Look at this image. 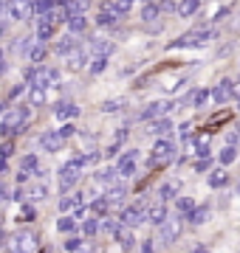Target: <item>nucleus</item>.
<instances>
[{
    "label": "nucleus",
    "instance_id": "41",
    "mask_svg": "<svg viewBox=\"0 0 240 253\" xmlns=\"http://www.w3.org/2000/svg\"><path fill=\"white\" fill-rule=\"evenodd\" d=\"M91 211H96V214H105V211H108V197H105V200H96V203H91Z\"/></svg>",
    "mask_w": 240,
    "mask_h": 253
},
{
    "label": "nucleus",
    "instance_id": "46",
    "mask_svg": "<svg viewBox=\"0 0 240 253\" xmlns=\"http://www.w3.org/2000/svg\"><path fill=\"white\" fill-rule=\"evenodd\" d=\"M6 172H9V163H6V158H3V155H0V177H3Z\"/></svg>",
    "mask_w": 240,
    "mask_h": 253
},
{
    "label": "nucleus",
    "instance_id": "14",
    "mask_svg": "<svg viewBox=\"0 0 240 253\" xmlns=\"http://www.w3.org/2000/svg\"><path fill=\"white\" fill-rule=\"evenodd\" d=\"M28 104L31 107H43L46 104V87L43 84H31L28 87Z\"/></svg>",
    "mask_w": 240,
    "mask_h": 253
},
{
    "label": "nucleus",
    "instance_id": "5",
    "mask_svg": "<svg viewBox=\"0 0 240 253\" xmlns=\"http://www.w3.org/2000/svg\"><path fill=\"white\" fill-rule=\"evenodd\" d=\"M88 68V51L85 48H71L68 51V71H74V73H79V71H85Z\"/></svg>",
    "mask_w": 240,
    "mask_h": 253
},
{
    "label": "nucleus",
    "instance_id": "31",
    "mask_svg": "<svg viewBox=\"0 0 240 253\" xmlns=\"http://www.w3.org/2000/svg\"><path fill=\"white\" fill-rule=\"evenodd\" d=\"M209 186H212V189H221V186H226V172H223V169H215V172L209 174Z\"/></svg>",
    "mask_w": 240,
    "mask_h": 253
},
{
    "label": "nucleus",
    "instance_id": "49",
    "mask_svg": "<svg viewBox=\"0 0 240 253\" xmlns=\"http://www.w3.org/2000/svg\"><path fill=\"white\" fill-rule=\"evenodd\" d=\"M189 126H192V124H181V126H178V132H181V135H189Z\"/></svg>",
    "mask_w": 240,
    "mask_h": 253
},
{
    "label": "nucleus",
    "instance_id": "38",
    "mask_svg": "<svg viewBox=\"0 0 240 253\" xmlns=\"http://www.w3.org/2000/svg\"><path fill=\"white\" fill-rule=\"evenodd\" d=\"M48 197V186L46 183H37L34 189H31V200H46Z\"/></svg>",
    "mask_w": 240,
    "mask_h": 253
},
{
    "label": "nucleus",
    "instance_id": "3",
    "mask_svg": "<svg viewBox=\"0 0 240 253\" xmlns=\"http://www.w3.org/2000/svg\"><path fill=\"white\" fill-rule=\"evenodd\" d=\"M119 219L124 222V225H130V228H139V225L147 222V211H144L141 206H127L124 211H121Z\"/></svg>",
    "mask_w": 240,
    "mask_h": 253
},
{
    "label": "nucleus",
    "instance_id": "51",
    "mask_svg": "<svg viewBox=\"0 0 240 253\" xmlns=\"http://www.w3.org/2000/svg\"><path fill=\"white\" fill-rule=\"evenodd\" d=\"M238 191H240V186H238Z\"/></svg>",
    "mask_w": 240,
    "mask_h": 253
},
{
    "label": "nucleus",
    "instance_id": "2",
    "mask_svg": "<svg viewBox=\"0 0 240 253\" xmlns=\"http://www.w3.org/2000/svg\"><path fill=\"white\" fill-rule=\"evenodd\" d=\"M136 161H139V149H130V152L121 155L119 163H116L119 177H133V174H136Z\"/></svg>",
    "mask_w": 240,
    "mask_h": 253
},
{
    "label": "nucleus",
    "instance_id": "29",
    "mask_svg": "<svg viewBox=\"0 0 240 253\" xmlns=\"http://www.w3.org/2000/svg\"><path fill=\"white\" fill-rule=\"evenodd\" d=\"M209 219V208L203 206V208H192V214H189V222L192 225H201V222H206Z\"/></svg>",
    "mask_w": 240,
    "mask_h": 253
},
{
    "label": "nucleus",
    "instance_id": "22",
    "mask_svg": "<svg viewBox=\"0 0 240 253\" xmlns=\"http://www.w3.org/2000/svg\"><path fill=\"white\" fill-rule=\"evenodd\" d=\"M46 54H48V51H46V42H37V45L28 48V59H31L34 65L43 62V59H46Z\"/></svg>",
    "mask_w": 240,
    "mask_h": 253
},
{
    "label": "nucleus",
    "instance_id": "43",
    "mask_svg": "<svg viewBox=\"0 0 240 253\" xmlns=\"http://www.w3.org/2000/svg\"><path fill=\"white\" fill-rule=\"evenodd\" d=\"M65 251H82V239H65Z\"/></svg>",
    "mask_w": 240,
    "mask_h": 253
},
{
    "label": "nucleus",
    "instance_id": "15",
    "mask_svg": "<svg viewBox=\"0 0 240 253\" xmlns=\"http://www.w3.org/2000/svg\"><path fill=\"white\" fill-rule=\"evenodd\" d=\"M54 113H57V118H62L65 121V118H76L79 116V107H76L74 101H62V104H57Z\"/></svg>",
    "mask_w": 240,
    "mask_h": 253
},
{
    "label": "nucleus",
    "instance_id": "16",
    "mask_svg": "<svg viewBox=\"0 0 240 253\" xmlns=\"http://www.w3.org/2000/svg\"><path fill=\"white\" fill-rule=\"evenodd\" d=\"M198 6H201V0H178L176 11L181 14V17H192L195 11H198Z\"/></svg>",
    "mask_w": 240,
    "mask_h": 253
},
{
    "label": "nucleus",
    "instance_id": "9",
    "mask_svg": "<svg viewBox=\"0 0 240 253\" xmlns=\"http://www.w3.org/2000/svg\"><path fill=\"white\" fill-rule=\"evenodd\" d=\"M40 146H46V152H60L62 149V138H60V132H43Z\"/></svg>",
    "mask_w": 240,
    "mask_h": 253
},
{
    "label": "nucleus",
    "instance_id": "35",
    "mask_svg": "<svg viewBox=\"0 0 240 253\" xmlns=\"http://www.w3.org/2000/svg\"><path fill=\"white\" fill-rule=\"evenodd\" d=\"M20 222H34V219H37V211H34V208H31V206H23V208H20Z\"/></svg>",
    "mask_w": 240,
    "mask_h": 253
},
{
    "label": "nucleus",
    "instance_id": "18",
    "mask_svg": "<svg viewBox=\"0 0 240 253\" xmlns=\"http://www.w3.org/2000/svg\"><path fill=\"white\" fill-rule=\"evenodd\" d=\"M113 236L119 239L121 248H133V245H136V242H133V231H130V225H124V222H121V228H119Z\"/></svg>",
    "mask_w": 240,
    "mask_h": 253
},
{
    "label": "nucleus",
    "instance_id": "23",
    "mask_svg": "<svg viewBox=\"0 0 240 253\" xmlns=\"http://www.w3.org/2000/svg\"><path fill=\"white\" fill-rule=\"evenodd\" d=\"M71 48H76V40L71 37V31H68V37H62V40L57 42V54H60V56H68V51H71Z\"/></svg>",
    "mask_w": 240,
    "mask_h": 253
},
{
    "label": "nucleus",
    "instance_id": "21",
    "mask_svg": "<svg viewBox=\"0 0 240 253\" xmlns=\"http://www.w3.org/2000/svg\"><path fill=\"white\" fill-rule=\"evenodd\" d=\"M11 248H14V251H23V248L31 251V248H34V234H17L14 242H11Z\"/></svg>",
    "mask_w": 240,
    "mask_h": 253
},
{
    "label": "nucleus",
    "instance_id": "30",
    "mask_svg": "<svg viewBox=\"0 0 240 253\" xmlns=\"http://www.w3.org/2000/svg\"><path fill=\"white\" fill-rule=\"evenodd\" d=\"M91 45H93V51H96V56H108L113 51V42H108V40H93Z\"/></svg>",
    "mask_w": 240,
    "mask_h": 253
},
{
    "label": "nucleus",
    "instance_id": "1",
    "mask_svg": "<svg viewBox=\"0 0 240 253\" xmlns=\"http://www.w3.org/2000/svg\"><path fill=\"white\" fill-rule=\"evenodd\" d=\"M181 231H184V219L181 217H167L161 225H158V236H161V242H176L178 236H181Z\"/></svg>",
    "mask_w": 240,
    "mask_h": 253
},
{
    "label": "nucleus",
    "instance_id": "48",
    "mask_svg": "<svg viewBox=\"0 0 240 253\" xmlns=\"http://www.w3.org/2000/svg\"><path fill=\"white\" fill-rule=\"evenodd\" d=\"M195 169H198V172H206V169H209V161H201V163H198V166H195Z\"/></svg>",
    "mask_w": 240,
    "mask_h": 253
},
{
    "label": "nucleus",
    "instance_id": "24",
    "mask_svg": "<svg viewBox=\"0 0 240 253\" xmlns=\"http://www.w3.org/2000/svg\"><path fill=\"white\" fill-rule=\"evenodd\" d=\"M176 208H178V214H181V217H189V214H192V208H195V203L189 197H178L176 200Z\"/></svg>",
    "mask_w": 240,
    "mask_h": 253
},
{
    "label": "nucleus",
    "instance_id": "10",
    "mask_svg": "<svg viewBox=\"0 0 240 253\" xmlns=\"http://www.w3.org/2000/svg\"><path fill=\"white\" fill-rule=\"evenodd\" d=\"M65 23H68V31H71V34H82L85 28H88V17H85L82 11L68 14V20H65Z\"/></svg>",
    "mask_w": 240,
    "mask_h": 253
},
{
    "label": "nucleus",
    "instance_id": "44",
    "mask_svg": "<svg viewBox=\"0 0 240 253\" xmlns=\"http://www.w3.org/2000/svg\"><path fill=\"white\" fill-rule=\"evenodd\" d=\"M105 113H113V110H121V101H105Z\"/></svg>",
    "mask_w": 240,
    "mask_h": 253
},
{
    "label": "nucleus",
    "instance_id": "34",
    "mask_svg": "<svg viewBox=\"0 0 240 253\" xmlns=\"http://www.w3.org/2000/svg\"><path fill=\"white\" fill-rule=\"evenodd\" d=\"M82 231H85V236H96V234H99V219H96V217H91V219H85V225H82Z\"/></svg>",
    "mask_w": 240,
    "mask_h": 253
},
{
    "label": "nucleus",
    "instance_id": "26",
    "mask_svg": "<svg viewBox=\"0 0 240 253\" xmlns=\"http://www.w3.org/2000/svg\"><path fill=\"white\" fill-rule=\"evenodd\" d=\"M235 158H238V149H235V144L223 146V149H221V155H218V161H221L223 166H229V163L235 161Z\"/></svg>",
    "mask_w": 240,
    "mask_h": 253
},
{
    "label": "nucleus",
    "instance_id": "8",
    "mask_svg": "<svg viewBox=\"0 0 240 253\" xmlns=\"http://www.w3.org/2000/svg\"><path fill=\"white\" fill-rule=\"evenodd\" d=\"M170 129H173V121H170V118H164V116L150 118V126H147L150 135H156V138H158V135H167Z\"/></svg>",
    "mask_w": 240,
    "mask_h": 253
},
{
    "label": "nucleus",
    "instance_id": "19",
    "mask_svg": "<svg viewBox=\"0 0 240 253\" xmlns=\"http://www.w3.org/2000/svg\"><path fill=\"white\" fill-rule=\"evenodd\" d=\"M209 96L215 99V104H226V101H229V96H232V93H229V84H226V79H223L221 84H218V87L209 93Z\"/></svg>",
    "mask_w": 240,
    "mask_h": 253
},
{
    "label": "nucleus",
    "instance_id": "27",
    "mask_svg": "<svg viewBox=\"0 0 240 253\" xmlns=\"http://www.w3.org/2000/svg\"><path fill=\"white\" fill-rule=\"evenodd\" d=\"M133 9V0H113L111 11L116 14V17H121V14H127V11Z\"/></svg>",
    "mask_w": 240,
    "mask_h": 253
},
{
    "label": "nucleus",
    "instance_id": "11",
    "mask_svg": "<svg viewBox=\"0 0 240 253\" xmlns=\"http://www.w3.org/2000/svg\"><path fill=\"white\" fill-rule=\"evenodd\" d=\"M79 206H82V194H79V191L65 194V197L60 200V211H62V214H71V211H76Z\"/></svg>",
    "mask_w": 240,
    "mask_h": 253
},
{
    "label": "nucleus",
    "instance_id": "37",
    "mask_svg": "<svg viewBox=\"0 0 240 253\" xmlns=\"http://www.w3.org/2000/svg\"><path fill=\"white\" fill-rule=\"evenodd\" d=\"M108 68V56H93V62H91V73H102Z\"/></svg>",
    "mask_w": 240,
    "mask_h": 253
},
{
    "label": "nucleus",
    "instance_id": "36",
    "mask_svg": "<svg viewBox=\"0 0 240 253\" xmlns=\"http://www.w3.org/2000/svg\"><path fill=\"white\" fill-rule=\"evenodd\" d=\"M116 174H119V172H116V166H111V169H102V172L96 174V180H102V183H113V180H116Z\"/></svg>",
    "mask_w": 240,
    "mask_h": 253
},
{
    "label": "nucleus",
    "instance_id": "20",
    "mask_svg": "<svg viewBox=\"0 0 240 253\" xmlns=\"http://www.w3.org/2000/svg\"><path fill=\"white\" fill-rule=\"evenodd\" d=\"M167 217H170V214H167V206H164V203H161V206H156V208H150V211H147V219L153 222V225H161V222H164Z\"/></svg>",
    "mask_w": 240,
    "mask_h": 253
},
{
    "label": "nucleus",
    "instance_id": "12",
    "mask_svg": "<svg viewBox=\"0 0 240 253\" xmlns=\"http://www.w3.org/2000/svg\"><path fill=\"white\" fill-rule=\"evenodd\" d=\"M31 11H34V6L28 0H11V17L14 20H26Z\"/></svg>",
    "mask_w": 240,
    "mask_h": 253
},
{
    "label": "nucleus",
    "instance_id": "17",
    "mask_svg": "<svg viewBox=\"0 0 240 253\" xmlns=\"http://www.w3.org/2000/svg\"><path fill=\"white\" fill-rule=\"evenodd\" d=\"M51 34H54V23H48V20L43 17V20H40V26H37L34 40H37V42H46V40H51Z\"/></svg>",
    "mask_w": 240,
    "mask_h": 253
},
{
    "label": "nucleus",
    "instance_id": "28",
    "mask_svg": "<svg viewBox=\"0 0 240 253\" xmlns=\"http://www.w3.org/2000/svg\"><path fill=\"white\" fill-rule=\"evenodd\" d=\"M23 172H28V174H40L37 155H26V158H23Z\"/></svg>",
    "mask_w": 240,
    "mask_h": 253
},
{
    "label": "nucleus",
    "instance_id": "39",
    "mask_svg": "<svg viewBox=\"0 0 240 253\" xmlns=\"http://www.w3.org/2000/svg\"><path fill=\"white\" fill-rule=\"evenodd\" d=\"M119 228H121V219H105V222H102V231H105V234H116Z\"/></svg>",
    "mask_w": 240,
    "mask_h": 253
},
{
    "label": "nucleus",
    "instance_id": "33",
    "mask_svg": "<svg viewBox=\"0 0 240 253\" xmlns=\"http://www.w3.org/2000/svg\"><path fill=\"white\" fill-rule=\"evenodd\" d=\"M189 101H192V107H203V104L209 101V90H206V87H203V90H195Z\"/></svg>",
    "mask_w": 240,
    "mask_h": 253
},
{
    "label": "nucleus",
    "instance_id": "13",
    "mask_svg": "<svg viewBox=\"0 0 240 253\" xmlns=\"http://www.w3.org/2000/svg\"><path fill=\"white\" fill-rule=\"evenodd\" d=\"M178 191H181V183H176V180L161 183V186H158V197H161V203H167V200L178 197Z\"/></svg>",
    "mask_w": 240,
    "mask_h": 253
},
{
    "label": "nucleus",
    "instance_id": "25",
    "mask_svg": "<svg viewBox=\"0 0 240 253\" xmlns=\"http://www.w3.org/2000/svg\"><path fill=\"white\" fill-rule=\"evenodd\" d=\"M74 228H76V217H71V214L57 219V231H60V234H68V231H74Z\"/></svg>",
    "mask_w": 240,
    "mask_h": 253
},
{
    "label": "nucleus",
    "instance_id": "40",
    "mask_svg": "<svg viewBox=\"0 0 240 253\" xmlns=\"http://www.w3.org/2000/svg\"><path fill=\"white\" fill-rule=\"evenodd\" d=\"M60 84V73L57 71H46V87H57Z\"/></svg>",
    "mask_w": 240,
    "mask_h": 253
},
{
    "label": "nucleus",
    "instance_id": "42",
    "mask_svg": "<svg viewBox=\"0 0 240 253\" xmlns=\"http://www.w3.org/2000/svg\"><path fill=\"white\" fill-rule=\"evenodd\" d=\"M71 135H76V126L74 124H62V126H60V138H71Z\"/></svg>",
    "mask_w": 240,
    "mask_h": 253
},
{
    "label": "nucleus",
    "instance_id": "52",
    "mask_svg": "<svg viewBox=\"0 0 240 253\" xmlns=\"http://www.w3.org/2000/svg\"><path fill=\"white\" fill-rule=\"evenodd\" d=\"M238 107H240V104H238Z\"/></svg>",
    "mask_w": 240,
    "mask_h": 253
},
{
    "label": "nucleus",
    "instance_id": "50",
    "mask_svg": "<svg viewBox=\"0 0 240 253\" xmlns=\"http://www.w3.org/2000/svg\"><path fill=\"white\" fill-rule=\"evenodd\" d=\"M0 34H3V26H0Z\"/></svg>",
    "mask_w": 240,
    "mask_h": 253
},
{
    "label": "nucleus",
    "instance_id": "7",
    "mask_svg": "<svg viewBox=\"0 0 240 253\" xmlns=\"http://www.w3.org/2000/svg\"><path fill=\"white\" fill-rule=\"evenodd\" d=\"M170 110H173V101H153L150 107H144V110H141V118H144V121H150V118L167 116Z\"/></svg>",
    "mask_w": 240,
    "mask_h": 253
},
{
    "label": "nucleus",
    "instance_id": "45",
    "mask_svg": "<svg viewBox=\"0 0 240 253\" xmlns=\"http://www.w3.org/2000/svg\"><path fill=\"white\" fill-rule=\"evenodd\" d=\"M158 14V6H147V9H144V14H141V17L144 20H153Z\"/></svg>",
    "mask_w": 240,
    "mask_h": 253
},
{
    "label": "nucleus",
    "instance_id": "32",
    "mask_svg": "<svg viewBox=\"0 0 240 253\" xmlns=\"http://www.w3.org/2000/svg\"><path fill=\"white\" fill-rule=\"evenodd\" d=\"M124 186H111V189H108V194H105V197H108V203H119L121 197H124Z\"/></svg>",
    "mask_w": 240,
    "mask_h": 253
},
{
    "label": "nucleus",
    "instance_id": "6",
    "mask_svg": "<svg viewBox=\"0 0 240 253\" xmlns=\"http://www.w3.org/2000/svg\"><path fill=\"white\" fill-rule=\"evenodd\" d=\"M76 180H79V166H76L74 161H68V163L62 166V169H60V186H62L65 191H68Z\"/></svg>",
    "mask_w": 240,
    "mask_h": 253
},
{
    "label": "nucleus",
    "instance_id": "47",
    "mask_svg": "<svg viewBox=\"0 0 240 253\" xmlns=\"http://www.w3.org/2000/svg\"><path fill=\"white\" fill-rule=\"evenodd\" d=\"M0 155H3V158H9V155H11V144H3V146H0Z\"/></svg>",
    "mask_w": 240,
    "mask_h": 253
},
{
    "label": "nucleus",
    "instance_id": "4",
    "mask_svg": "<svg viewBox=\"0 0 240 253\" xmlns=\"http://www.w3.org/2000/svg\"><path fill=\"white\" fill-rule=\"evenodd\" d=\"M176 155V144L170 141V138H164V135H158L156 138V144H153V161H170Z\"/></svg>",
    "mask_w": 240,
    "mask_h": 253
}]
</instances>
